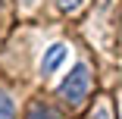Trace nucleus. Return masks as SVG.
I'll return each mask as SVG.
<instances>
[{
	"mask_svg": "<svg viewBox=\"0 0 122 119\" xmlns=\"http://www.w3.org/2000/svg\"><path fill=\"white\" fill-rule=\"evenodd\" d=\"M88 91H91V72H88L85 63H75V66H72V72L63 78L60 94H63L69 103H81V100L88 97Z\"/></svg>",
	"mask_w": 122,
	"mask_h": 119,
	"instance_id": "nucleus-1",
	"label": "nucleus"
},
{
	"mask_svg": "<svg viewBox=\"0 0 122 119\" xmlns=\"http://www.w3.org/2000/svg\"><path fill=\"white\" fill-rule=\"evenodd\" d=\"M66 60H69V47H66V44H50V47H47V53H44V60H41V75L50 78Z\"/></svg>",
	"mask_w": 122,
	"mask_h": 119,
	"instance_id": "nucleus-2",
	"label": "nucleus"
},
{
	"mask_svg": "<svg viewBox=\"0 0 122 119\" xmlns=\"http://www.w3.org/2000/svg\"><path fill=\"white\" fill-rule=\"evenodd\" d=\"M0 119H16V103L6 91H0Z\"/></svg>",
	"mask_w": 122,
	"mask_h": 119,
	"instance_id": "nucleus-3",
	"label": "nucleus"
},
{
	"mask_svg": "<svg viewBox=\"0 0 122 119\" xmlns=\"http://www.w3.org/2000/svg\"><path fill=\"white\" fill-rule=\"evenodd\" d=\"M28 119H60V116H56L50 107H35V110L28 113Z\"/></svg>",
	"mask_w": 122,
	"mask_h": 119,
	"instance_id": "nucleus-4",
	"label": "nucleus"
},
{
	"mask_svg": "<svg viewBox=\"0 0 122 119\" xmlns=\"http://www.w3.org/2000/svg\"><path fill=\"white\" fill-rule=\"evenodd\" d=\"M56 6H60L63 13H72V10H78V6H81V0H56Z\"/></svg>",
	"mask_w": 122,
	"mask_h": 119,
	"instance_id": "nucleus-5",
	"label": "nucleus"
},
{
	"mask_svg": "<svg viewBox=\"0 0 122 119\" xmlns=\"http://www.w3.org/2000/svg\"><path fill=\"white\" fill-rule=\"evenodd\" d=\"M94 119H110V110H107L103 103H97V110H94Z\"/></svg>",
	"mask_w": 122,
	"mask_h": 119,
	"instance_id": "nucleus-6",
	"label": "nucleus"
}]
</instances>
